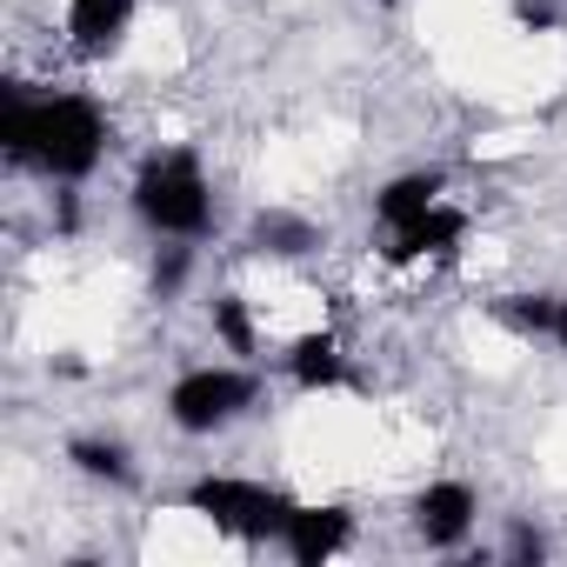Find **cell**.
<instances>
[{
	"instance_id": "6da1fadb",
	"label": "cell",
	"mask_w": 567,
	"mask_h": 567,
	"mask_svg": "<svg viewBox=\"0 0 567 567\" xmlns=\"http://www.w3.org/2000/svg\"><path fill=\"white\" fill-rule=\"evenodd\" d=\"M0 147L14 167L54 181V187H81L101 174L107 147H114V121L94 94H8L0 101Z\"/></svg>"
},
{
	"instance_id": "4fadbf2b",
	"label": "cell",
	"mask_w": 567,
	"mask_h": 567,
	"mask_svg": "<svg viewBox=\"0 0 567 567\" xmlns=\"http://www.w3.org/2000/svg\"><path fill=\"white\" fill-rule=\"evenodd\" d=\"M207 328H214V341H220L227 354H240V361L260 348L254 315H247V301H240V295H214V301H207Z\"/></svg>"
},
{
	"instance_id": "30bf717a",
	"label": "cell",
	"mask_w": 567,
	"mask_h": 567,
	"mask_svg": "<svg viewBox=\"0 0 567 567\" xmlns=\"http://www.w3.org/2000/svg\"><path fill=\"white\" fill-rule=\"evenodd\" d=\"M461 247H467V214H461L454 200H441L427 220H414V227L388 234V247H381V254L408 267V260H454Z\"/></svg>"
},
{
	"instance_id": "5b68a950",
	"label": "cell",
	"mask_w": 567,
	"mask_h": 567,
	"mask_svg": "<svg viewBox=\"0 0 567 567\" xmlns=\"http://www.w3.org/2000/svg\"><path fill=\"white\" fill-rule=\"evenodd\" d=\"M408 520H414L421 547L454 554V547H467V540H474V527H481V494H474V481L441 474V481H427V487L408 501Z\"/></svg>"
},
{
	"instance_id": "8fae6325",
	"label": "cell",
	"mask_w": 567,
	"mask_h": 567,
	"mask_svg": "<svg viewBox=\"0 0 567 567\" xmlns=\"http://www.w3.org/2000/svg\"><path fill=\"white\" fill-rule=\"evenodd\" d=\"M68 467L87 474V481H107V487H127L141 467H134V447L121 434H74L68 441Z\"/></svg>"
},
{
	"instance_id": "ba28073f",
	"label": "cell",
	"mask_w": 567,
	"mask_h": 567,
	"mask_svg": "<svg viewBox=\"0 0 567 567\" xmlns=\"http://www.w3.org/2000/svg\"><path fill=\"white\" fill-rule=\"evenodd\" d=\"M441 200H447V174H441V167L388 174V181L374 187V227H381V240H388V234H401V227H414V220H427Z\"/></svg>"
},
{
	"instance_id": "7a4b0ae2",
	"label": "cell",
	"mask_w": 567,
	"mask_h": 567,
	"mask_svg": "<svg viewBox=\"0 0 567 567\" xmlns=\"http://www.w3.org/2000/svg\"><path fill=\"white\" fill-rule=\"evenodd\" d=\"M127 207L154 240H187L194 247V240L214 234V174L187 141L154 147V154H141V167L127 181Z\"/></svg>"
},
{
	"instance_id": "5bb4252c",
	"label": "cell",
	"mask_w": 567,
	"mask_h": 567,
	"mask_svg": "<svg viewBox=\"0 0 567 567\" xmlns=\"http://www.w3.org/2000/svg\"><path fill=\"white\" fill-rule=\"evenodd\" d=\"M554 301H560V295H501L494 315H501V328H514V334H527V341H547Z\"/></svg>"
},
{
	"instance_id": "52a82bcc",
	"label": "cell",
	"mask_w": 567,
	"mask_h": 567,
	"mask_svg": "<svg viewBox=\"0 0 567 567\" xmlns=\"http://www.w3.org/2000/svg\"><path fill=\"white\" fill-rule=\"evenodd\" d=\"M134 21H141V0H68L61 34L81 61H114L127 48Z\"/></svg>"
},
{
	"instance_id": "3957f363",
	"label": "cell",
	"mask_w": 567,
	"mask_h": 567,
	"mask_svg": "<svg viewBox=\"0 0 567 567\" xmlns=\"http://www.w3.org/2000/svg\"><path fill=\"white\" fill-rule=\"evenodd\" d=\"M181 507L194 520H207L214 534L240 540V547H280L288 534V514H295V494L274 487V481H254V474H200L181 487Z\"/></svg>"
},
{
	"instance_id": "9c48e42d",
	"label": "cell",
	"mask_w": 567,
	"mask_h": 567,
	"mask_svg": "<svg viewBox=\"0 0 567 567\" xmlns=\"http://www.w3.org/2000/svg\"><path fill=\"white\" fill-rule=\"evenodd\" d=\"M280 374H288L301 394H341V388H354V361H348V348H341L334 328L301 334L288 354H280Z\"/></svg>"
},
{
	"instance_id": "7c38bea8",
	"label": "cell",
	"mask_w": 567,
	"mask_h": 567,
	"mask_svg": "<svg viewBox=\"0 0 567 567\" xmlns=\"http://www.w3.org/2000/svg\"><path fill=\"white\" fill-rule=\"evenodd\" d=\"M254 254H274V260H301V254H315L321 247V227L315 220H301V214H288V207H267L260 220H254Z\"/></svg>"
},
{
	"instance_id": "8992f818",
	"label": "cell",
	"mask_w": 567,
	"mask_h": 567,
	"mask_svg": "<svg viewBox=\"0 0 567 567\" xmlns=\"http://www.w3.org/2000/svg\"><path fill=\"white\" fill-rule=\"evenodd\" d=\"M348 547H354V514L341 501H295L288 534H280V554H288L295 567H328Z\"/></svg>"
},
{
	"instance_id": "277c9868",
	"label": "cell",
	"mask_w": 567,
	"mask_h": 567,
	"mask_svg": "<svg viewBox=\"0 0 567 567\" xmlns=\"http://www.w3.org/2000/svg\"><path fill=\"white\" fill-rule=\"evenodd\" d=\"M254 401H260V374L247 368V361H200V368H181L174 381H167V421H174V434H187V441H214V434H227V427H240L247 414H254Z\"/></svg>"
},
{
	"instance_id": "2e32d148",
	"label": "cell",
	"mask_w": 567,
	"mask_h": 567,
	"mask_svg": "<svg viewBox=\"0 0 567 567\" xmlns=\"http://www.w3.org/2000/svg\"><path fill=\"white\" fill-rule=\"evenodd\" d=\"M547 341H554V348H560V354H567V295H560V301H554V328H547Z\"/></svg>"
},
{
	"instance_id": "9a60e30c",
	"label": "cell",
	"mask_w": 567,
	"mask_h": 567,
	"mask_svg": "<svg viewBox=\"0 0 567 567\" xmlns=\"http://www.w3.org/2000/svg\"><path fill=\"white\" fill-rule=\"evenodd\" d=\"M507 554H520V560L534 554V560H540V554H547V540H540V534H527V527H514V540H507Z\"/></svg>"
}]
</instances>
